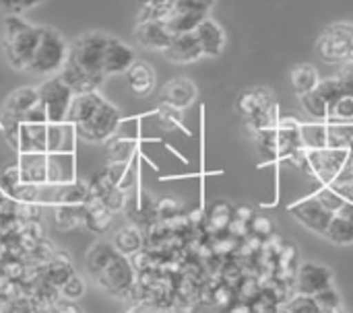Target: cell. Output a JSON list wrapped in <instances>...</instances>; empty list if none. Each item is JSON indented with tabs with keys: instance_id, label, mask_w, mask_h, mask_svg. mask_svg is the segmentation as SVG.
<instances>
[{
	"instance_id": "1",
	"label": "cell",
	"mask_w": 353,
	"mask_h": 313,
	"mask_svg": "<svg viewBox=\"0 0 353 313\" xmlns=\"http://www.w3.org/2000/svg\"><path fill=\"white\" fill-rule=\"evenodd\" d=\"M39 41L37 27L29 25L19 14H8L4 19V56L14 70H29L35 47Z\"/></svg>"
},
{
	"instance_id": "2",
	"label": "cell",
	"mask_w": 353,
	"mask_h": 313,
	"mask_svg": "<svg viewBox=\"0 0 353 313\" xmlns=\"http://www.w3.org/2000/svg\"><path fill=\"white\" fill-rule=\"evenodd\" d=\"M37 33H39V41L27 72L37 76H58L64 64L68 62L70 45L52 27H37Z\"/></svg>"
},
{
	"instance_id": "3",
	"label": "cell",
	"mask_w": 353,
	"mask_h": 313,
	"mask_svg": "<svg viewBox=\"0 0 353 313\" xmlns=\"http://www.w3.org/2000/svg\"><path fill=\"white\" fill-rule=\"evenodd\" d=\"M105 43H108V35L97 33V31H89V33L79 35L70 45V54H68L66 64L79 68L83 74H87L97 85H101L105 80V72H103Z\"/></svg>"
},
{
	"instance_id": "4",
	"label": "cell",
	"mask_w": 353,
	"mask_h": 313,
	"mask_svg": "<svg viewBox=\"0 0 353 313\" xmlns=\"http://www.w3.org/2000/svg\"><path fill=\"white\" fill-rule=\"evenodd\" d=\"M350 163V149L339 147H321V149H304L300 167L316 177L321 186H333Z\"/></svg>"
},
{
	"instance_id": "5",
	"label": "cell",
	"mask_w": 353,
	"mask_h": 313,
	"mask_svg": "<svg viewBox=\"0 0 353 313\" xmlns=\"http://www.w3.org/2000/svg\"><path fill=\"white\" fill-rule=\"evenodd\" d=\"M316 52L327 64L353 62V23L329 25L319 37Z\"/></svg>"
},
{
	"instance_id": "6",
	"label": "cell",
	"mask_w": 353,
	"mask_h": 313,
	"mask_svg": "<svg viewBox=\"0 0 353 313\" xmlns=\"http://www.w3.org/2000/svg\"><path fill=\"white\" fill-rule=\"evenodd\" d=\"M95 283L114 297H130V293L137 287V268L132 266L128 256H122L120 252L112 258V262L95 277Z\"/></svg>"
},
{
	"instance_id": "7",
	"label": "cell",
	"mask_w": 353,
	"mask_h": 313,
	"mask_svg": "<svg viewBox=\"0 0 353 313\" xmlns=\"http://www.w3.org/2000/svg\"><path fill=\"white\" fill-rule=\"evenodd\" d=\"M120 111L114 103H110L105 97L101 99V103L97 105V109L89 116V120H85L81 126H77L79 134L83 140L87 142H108L114 138L118 126H120Z\"/></svg>"
},
{
	"instance_id": "8",
	"label": "cell",
	"mask_w": 353,
	"mask_h": 313,
	"mask_svg": "<svg viewBox=\"0 0 353 313\" xmlns=\"http://www.w3.org/2000/svg\"><path fill=\"white\" fill-rule=\"evenodd\" d=\"M72 97H74V93L60 78V74L48 78L39 87V103L43 105L50 124L60 126L62 122H66V116H68V107L72 103Z\"/></svg>"
},
{
	"instance_id": "9",
	"label": "cell",
	"mask_w": 353,
	"mask_h": 313,
	"mask_svg": "<svg viewBox=\"0 0 353 313\" xmlns=\"http://www.w3.org/2000/svg\"><path fill=\"white\" fill-rule=\"evenodd\" d=\"M292 215H294L304 227H308L310 231H314V233H319V235H325V233H327V229H329V225H331V221H333V217H335V215H333L331 211H327L314 196H310V198H306V200L294 204V206H292Z\"/></svg>"
},
{
	"instance_id": "10",
	"label": "cell",
	"mask_w": 353,
	"mask_h": 313,
	"mask_svg": "<svg viewBox=\"0 0 353 313\" xmlns=\"http://www.w3.org/2000/svg\"><path fill=\"white\" fill-rule=\"evenodd\" d=\"M134 39L151 52H165L174 39L172 29L165 21H139L134 29Z\"/></svg>"
},
{
	"instance_id": "11",
	"label": "cell",
	"mask_w": 353,
	"mask_h": 313,
	"mask_svg": "<svg viewBox=\"0 0 353 313\" xmlns=\"http://www.w3.org/2000/svg\"><path fill=\"white\" fill-rule=\"evenodd\" d=\"M333 287V272L327 266L316 262H304L298 272V293L302 295H316L325 289Z\"/></svg>"
},
{
	"instance_id": "12",
	"label": "cell",
	"mask_w": 353,
	"mask_h": 313,
	"mask_svg": "<svg viewBox=\"0 0 353 313\" xmlns=\"http://www.w3.org/2000/svg\"><path fill=\"white\" fill-rule=\"evenodd\" d=\"M134 50L116 39V37H110L108 35V43H105V52H103V72L105 76L110 74H126V70L134 64Z\"/></svg>"
},
{
	"instance_id": "13",
	"label": "cell",
	"mask_w": 353,
	"mask_h": 313,
	"mask_svg": "<svg viewBox=\"0 0 353 313\" xmlns=\"http://www.w3.org/2000/svg\"><path fill=\"white\" fill-rule=\"evenodd\" d=\"M163 54L174 64H192V62H196V60H201L205 56L203 47H201V41H199L194 31L192 33L174 35L170 47Z\"/></svg>"
},
{
	"instance_id": "14",
	"label": "cell",
	"mask_w": 353,
	"mask_h": 313,
	"mask_svg": "<svg viewBox=\"0 0 353 313\" xmlns=\"http://www.w3.org/2000/svg\"><path fill=\"white\" fill-rule=\"evenodd\" d=\"M39 105V89L33 87H21L14 89L6 101H4V114L8 120L23 122V118Z\"/></svg>"
},
{
	"instance_id": "15",
	"label": "cell",
	"mask_w": 353,
	"mask_h": 313,
	"mask_svg": "<svg viewBox=\"0 0 353 313\" xmlns=\"http://www.w3.org/2000/svg\"><path fill=\"white\" fill-rule=\"evenodd\" d=\"M196 37L201 41L203 54L209 58H215L223 52L225 47V33L221 29V25H217V21H213L211 17H207L199 27H196Z\"/></svg>"
},
{
	"instance_id": "16",
	"label": "cell",
	"mask_w": 353,
	"mask_h": 313,
	"mask_svg": "<svg viewBox=\"0 0 353 313\" xmlns=\"http://www.w3.org/2000/svg\"><path fill=\"white\" fill-rule=\"evenodd\" d=\"M161 97H163V103H168L176 109H184L196 99V87L188 78H172L163 87Z\"/></svg>"
},
{
	"instance_id": "17",
	"label": "cell",
	"mask_w": 353,
	"mask_h": 313,
	"mask_svg": "<svg viewBox=\"0 0 353 313\" xmlns=\"http://www.w3.org/2000/svg\"><path fill=\"white\" fill-rule=\"evenodd\" d=\"M21 180L25 184L33 186H48V173H50V159L46 155H23L19 161Z\"/></svg>"
},
{
	"instance_id": "18",
	"label": "cell",
	"mask_w": 353,
	"mask_h": 313,
	"mask_svg": "<svg viewBox=\"0 0 353 313\" xmlns=\"http://www.w3.org/2000/svg\"><path fill=\"white\" fill-rule=\"evenodd\" d=\"M207 12L209 10H205V8H174L165 23H168V27L172 29L174 35L192 33L209 17Z\"/></svg>"
},
{
	"instance_id": "19",
	"label": "cell",
	"mask_w": 353,
	"mask_h": 313,
	"mask_svg": "<svg viewBox=\"0 0 353 313\" xmlns=\"http://www.w3.org/2000/svg\"><path fill=\"white\" fill-rule=\"evenodd\" d=\"M126 78H128L130 91L139 97H147L155 89V70L147 62H134L126 70Z\"/></svg>"
},
{
	"instance_id": "20",
	"label": "cell",
	"mask_w": 353,
	"mask_h": 313,
	"mask_svg": "<svg viewBox=\"0 0 353 313\" xmlns=\"http://www.w3.org/2000/svg\"><path fill=\"white\" fill-rule=\"evenodd\" d=\"M273 103H275V99L267 89H250V91H246V93H242L238 97V109H240V114L244 116L246 122L256 118L261 111H265Z\"/></svg>"
},
{
	"instance_id": "21",
	"label": "cell",
	"mask_w": 353,
	"mask_h": 313,
	"mask_svg": "<svg viewBox=\"0 0 353 313\" xmlns=\"http://www.w3.org/2000/svg\"><path fill=\"white\" fill-rule=\"evenodd\" d=\"M114 213L97 198H89L85 202V227L93 233H105L112 227Z\"/></svg>"
},
{
	"instance_id": "22",
	"label": "cell",
	"mask_w": 353,
	"mask_h": 313,
	"mask_svg": "<svg viewBox=\"0 0 353 313\" xmlns=\"http://www.w3.org/2000/svg\"><path fill=\"white\" fill-rule=\"evenodd\" d=\"M103 95H99L97 91L93 93H83V95H74L72 97V103L68 107V116H66V122L68 124H74V126H81L85 120H89V116L97 109V105L101 103Z\"/></svg>"
},
{
	"instance_id": "23",
	"label": "cell",
	"mask_w": 353,
	"mask_h": 313,
	"mask_svg": "<svg viewBox=\"0 0 353 313\" xmlns=\"http://www.w3.org/2000/svg\"><path fill=\"white\" fill-rule=\"evenodd\" d=\"M116 254H118V250L114 248V244L95 241V244L89 248L87 256H85V266H87V270L91 272V277L95 279V277L112 262V258H114Z\"/></svg>"
},
{
	"instance_id": "24",
	"label": "cell",
	"mask_w": 353,
	"mask_h": 313,
	"mask_svg": "<svg viewBox=\"0 0 353 313\" xmlns=\"http://www.w3.org/2000/svg\"><path fill=\"white\" fill-rule=\"evenodd\" d=\"M321 78H319V70L312 64H298L292 70V87L294 91L302 97L310 91H314L319 87Z\"/></svg>"
},
{
	"instance_id": "25",
	"label": "cell",
	"mask_w": 353,
	"mask_h": 313,
	"mask_svg": "<svg viewBox=\"0 0 353 313\" xmlns=\"http://www.w3.org/2000/svg\"><path fill=\"white\" fill-rule=\"evenodd\" d=\"M105 153L110 167H128L134 153V142L128 138H112L105 144Z\"/></svg>"
},
{
	"instance_id": "26",
	"label": "cell",
	"mask_w": 353,
	"mask_h": 313,
	"mask_svg": "<svg viewBox=\"0 0 353 313\" xmlns=\"http://www.w3.org/2000/svg\"><path fill=\"white\" fill-rule=\"evenodd\" d=\"M114 248L122 254V256H134L141 252L143 248V235L137 227H122L116 237H114Z\"/></svg>"
},
{
	"instance_id": "27",
	"label": "cell",
	"mask_w": 353,
	"mask_h": 313,
	"mask_svg": "<svg viewBox=\"0 0 353 313\" xmlns=\"http://www.w3.org/2000/svg\"><path fill=\"white\" fill-rule=\"evenodd\" d=\"M54 221L58 229L70 231L79 225H85V204H74V206H56L54 211Z\"/></svg>"
},
{
	"instance_id": "28",
	"label": "cell",
	"mask_w": 353,
	"mask_h": 313,
	"mask_svg": "<svg viewBox=\"0 0 353 313\" xmlns=\"http://www.w3.org/2000/svg\"><path fill=\"white\" fill-rule=\"evenodd\" d=\"M329 138V126L327 122H308L302 124V142L304 149H321L327 147Z\"/></svg>"
},
{
	"instance_id": "29",
	"label": "cell",
	"mask_w": 353,
	"mask_h": 313,
	"mask_svg": "<svg viewBox=\"0 0 353 313\" xmlns=\"http://www.w3.org/2000/svg\"><path fill=\"white\" fill-rule=\"evenodd\" d=\"M325 237L337 246H350V244H353V223H350L347 219H343L339 215H335Z\"/></svg>"
},
{
	"instance_id": "30",
	"label": "cell",
	"mask_w": 353,
	"mask_h": 313,
	"mask_svg": "<svg viewBox=\"0 0 353 313\" xmlns=\"http://www.w3.org/2000/svg\"><path fill=\"white\" fill-rule=\"evenodd\" d=\"M327 124H353V97L343 95L329 105Z\"/></svg>"
},
{
	"instance_id": "31",
	"label": "cell",
	"mask_w": 353,
	"mask_h": 313,
	"mask_svg": "<svg viewBox=\"0 0 353 313\" xmlns=\"http://www.w3.org/2000/svg\"><path fill=\"white\" fill-rule=\"evenodd\" d=\"M302 101V107L306 109V114L316 120V122H327V116H329V103L316 93V91H310L306 95L300 97Z\"/></svg>"
},
{
	"instance_id": "32",
	"label": "cell",
	"mask_w": 353,
	"mask_h": 313,
	"mask_svg": "<svg viewBox=\"0 0 353 313\" xmlns=\"http://www.w3.org/2000/svg\"><path fill=\"white\" fill-rule=\"evenodd\" d=\"M314 198H316L327 211H331L333 215H337V213L341 211V206L345 204V198L337 192L335 186H321V190L314 194Z\"/></svg>"
},
{
	"instance_id": "33",
	"label": "cell",
	"mask_w": 353,
	"mask_h": 313,
	"mask_svg": "<svg viewBox=\"0 0 353 313\" xmlns=\"http://www.w3.org/2000/svg\"><path fill=\"white\" fill-rule=\"evenodd\" d=\"M39 312V305L27 297V295H21V297H14V299H2L0 301V313H37Z\"/></svg>"
},
{
	"instance_id": "34",
	"label": "cell",
	"mask_w": 353,
	"mask_h": 313,
	"mask_svg": "<svg viewBox=\"0 0 353 313\" xmlns=\"http://www.w3.org/2000/svg\"><path fill=\"white\" fill-rule=\"evenodd\" d=\"M232 221H234V211H232V206H230V204H225V202H217V204L213 206L211 215H209V223H211V227H213V229H217V231H221V229H230Z\"/></svg>"
},
{
	"instance_id": "35",
	"label": "cell",
	"mask_w": 353,
	"mask_h": 313,
	"mask_svg": "<svg viewBox=\"0 0 353 313\" xmlns=\"http://www.w3.org/2000/svg\"><path fill=\"white\" fill-rule=\"evenodd\" d=\"M288 313H323L321 305L316 303V299L312 295H302L298 293L296 297H292L285 305Z\"/></svg>"
},
{
	"instance_id": "36",
	"label": "cell",
	"mask_w": 353,
	"mask_h": 313,
	"mask_svg": "<svg viewBox=\"0 0 353 313\" xmlns=\"http://www.w3.org/2000/svg\"><path fill=\"white\" fill-rule=\"evenodd\" d=\"M180 111H182V109H176V107H172V105H168V103H161L159 109H157L159 126L165 128V130L178 128V126H180V120H182Z\"/></svg>"
},
{
	"instance_id": "37",
	"label": "cell",
	"mask_w": 353,
	"mask_h": 313,
	"mask_svg": "<svg viewBox=\"0 0 353 313\" xmlns=\"http://www.w3.org/2000/svg\"><path fill=\"white\" fill-rule=\"evenodd\" d=\"M329 105L333 103V101H337L339 97H343L345 93L341 91V87H339V83H337V78L333 76V78H325V80H321L319 83V87L314 89Z\"/></svg>"
},
{
	"instance_id": "38",
	"label": "cell",
	"mask_w": 353,
	"mask_h": 313,
	"mask_svg": "<svg viewBox=\"0 0 353 313\" xmlns=\"http://www.w3.org/2000/svg\"><path fill=\"white\" fill-rule=\"evenodd\" d=\"M60 295L64 299H70V301H77L85 295V281L74 272L62 287H60Z\"/></svg>"
},
{
	"instance_id": "39",
	"label": "cell",
	"mask_w": 353,
	"mask_h": 313,
	"mask_svg": "<svg viewBox=\"0 0 353 313\" xmlns=\"http://www.w3.org/2000/svg\"><path fill=\"white\" fill-rule=\"evenodd\" d=\"M23 184V180H21V169H19V165L17 167H8L2 175H0V190L10 198L12 196V192L19 188Z\"/></svg>"
},
{
	"instance_id": "40",
	"label": "cell",
	"mask_w": 353,
	"mask_h": 313,
	"mask_svg": "<svg viewBox=\"0 0 353 313\" xmlns=\"http://www.w3.org/2000/svg\"><path fill=\"white\" fill-rule=\"evenodd\" d=\"M314 299H316V303L321 305L323 313L341 310V297H339V293H337L333 287H329V289H325V291L316 293V295H314Z\"/></svg>"
},
{
	"instance_id": "41",
	"label": "cell",
	"mask_w": 353,
	"mask_h": 313,
	"mask_svg": "<svg viewBox=\"0 0 353 313\" xmlns=\"http://www.w3.org/2000/svg\"><path fill=\"white\" fill-rule=\"evenodd\" d=\"M275 297L271 293H259L254 299H252V305L248 307L250 313H277V305H275Z\"/></svg>"
},
{
	"instance_id": "42",
	"label": "cell",
	"mask_w": 353,
	"mask_h": 313,
	"mask_svg": "<svg viewBox=\"0 0 353 313\" xmlns=\"http://www.w3.org/2000/svg\"><path fill=\"white\" fill-rule=\"evenodd\" d=\"M335 78H337L341 91H343L345 95H352L353 97V62L343 64V66L339 68V72L335 74Z\"/></svg>"
},
{
	"instance_id": "43",
	"label": "cell",
	"mask_w": 353,
	"mask_h": 313,
	"mask_svg": "<svg viewBox=\"0 0 353 313\" xmlns=\"http://www.w3.org/2000/svg\"><path fill=\"white\" fill-rule=\"evenodd\" d=\"M41 0H0V8H4L8 14H19L27 8L37 6Z\"/></svg>"
},
{
	"instance_id": "44",
	"label": "cell",
	"mask_w": 353,
	"mask_h": 313,
	"mask_svg": "<svg viewBox=\"0 0 353 313\" xmlns=\"http://www.w3.org/2000/svg\"><path fill=\"white\" fill-rule=\"evenodd\" d=\"M180 213V202L174 200V198H163L157 202V215H161L163 219H174L176 215Z\"/></svg>"
},
{
	"instance_id": "45",
	"label": "cell",
	"mask_w": 353,
	"mask_h": 313,
	"mask_svg": "<svg viewBox=\"0 0 353 313\" xmlns=\"http://www.w3.org/2000/svg\"><path fill=\"white\" fill-rule=\"evenodd\" d=\"M52 313H83V310L77 305V301H70V299H64L60 297L52 307H50Z\"/></svg>"
},
{
	"instance_id": "46",
	"label": "cell",
	"mask_w": 353,
	"mask_h": 313,
	"mask_svg": "<svg viewBox=\"0 0 353 313\" xmlns=\"http://www.w3.org/2000/svg\"><path fill=\"white\" fill-rule=\"evenodd\" d=\"M250 227H252V231H254L256 235H269V233L273 231V225H271L267 219H263V217L254 219Z\"/></svg>"
},
{
	"instance_id": "47",
	"label": "cell",
	"mask_w": 353,
	"mask_h": 313,
	"mask_svg": "<svg viewBox=\"0 0 353 313\" xmlns=\"http://www.w3.org/2000/svg\"><path fill=\"white\" fill-rule=\"evenodd\" d=\"M337 188V192L345 198V202L353 204V182H347V184H333Z\"/></svg>"
},
{
	"instance_id": "48",
	"label": "cell",
	"mask_w": 353,
	"mask_h": 313,
	"mask_svg": "<svg viewBox=\"0 0 353 313\" xmlns=\"http://www.w3.org/2000/svg\"><path fill=\"white\" fill-rule=\"evenodd\" d=\"M337 215H339V217H343V219H347L350 223H353V204L345 202V204L341 206V211H339Z\"/></svg>"
},
{
	"instance_id": "49",
	"label": "cell",
	"mask_w": 353,
	"mask_h": 313,
	"mask_svg": "<svg viewBox=\"0 0 353 313\" xmlns=\"http://www.w3.org/2000/svg\"><path fill=\"white\" fill-rule=\"evenodd\" d=\"M126 313H151V307H147V305H130Z\"/></svg>"
},
{
	"instance_id": "50",
	"label": "cell",
	"mask_w": 353,
	"mask_h": 313,
	"mask_svg": "<svg viewBox=\"0 0 353 313\" xmlns=\"http://www.w3.org/2000/svg\"><path fill=\"white\" fill-rule=\"evenodd\" d=\"M199 2H203V4H205V6H209V8L215 4V0H199Z\"/></svg>"
},
{
	"instance_id": "51",
	"label": "cell",
	"mask_w": 353,
	"mask_h": 313,
	"mask_svg": "<svg viewBox=\"0 0 353 313\" xmlns=\"http://www.w3.org/2000/svg\"><path fill=\"white\" fill-rule=\"evenodd\" d=\"M37 313H52V312H50V307H39V312Z\"/></svg>"
},
{
	"instance_id": "52",
	"label": "cell",
	"mask_w": 353,
	"mask_h": 313,
	"mask_svg": "<svg viewBox=\"0 0 353 313\" xmlns=\"http://www.w3.org/2000/svg\"><path fill=\"white\" fill-rule=\"evenodd\" d=\"M325 313H343L341 310H335V312H325Z\"/></svg>"
},
{
	"instance_id": "53",
	"label": "cell",
	"mask_w": 353,
	"mask_h": 313,
	"mask_svg": "<svg viewBox=\"0 0 353 313\" xmlns=\"http://www.w3.org/2000/svg\"><path fill=\"white\" fill-rule=\"evenodd\" d=\"M283 313H288V312H283Z\"/></svg>"
}]
</instances>
